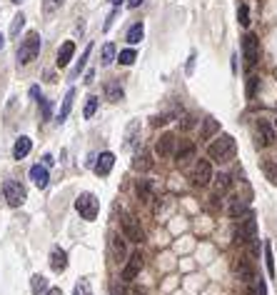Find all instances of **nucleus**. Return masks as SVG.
I'll return each instance as SVG.
<instances>
[{
	"instance_id": "f257e3e1",
	"label": "nucleus",
	"mask_w": 277,
	"mask_h": 295,
	"mask_svg": "<svg viewBox=\"0 0 277 295\" xmlns=\"http://www.w3.org/2000/svg\"><path fill=\"white\" fill-rule=\"evenodd\" d=\"M232 153H235V138L232 135H217L208 148V155L217 163H227L232 158Z\"/></svg>"
},
{
	"instance_id": "f03ea898",
	"label": "nucleus",
	"mask_w": 277,
	"mask_h": 295,
	"mask_svg": "<svg viewBox=\"0 0 277 295\" xmlns=\"http://www.w3.org/2000/svg\"><path fill=\"white\" fill-rule=\"evenodd\" d=\"M37 55H40V35L33 30V33H28V38L18 48V63L20 65H30Z\"/></svg>"
},
{
	"instance_id": "7ed1b4c3",
	"label": "nucleus",
	"mask_w": 277,
	"mask_h": 295,
	"mask_svg": "<svg viewBox=\"0 0 277 295\" xmlns=\"http://www.w3.org/2000/svg\"><path fill=\"white\" fill-rule=\"evenodd\" d=\"M75 210L80 213L83 220H95L98 213H100V200L93 193H80L75 200Z\"/></svg>"
},
{
	"instance_id": "20e7f679",
	"label": "nucleus",
	"mask_w": 277,
	"mask_h": 295,
	"mask_svg": "<svg viewBox=\"0 0 277 295\" xmlns=\"http://www.w3.org/2000/svg\"><path fill=\"white\" fill-rule=\"evenodd\" d=\"M120 225H123V233H125L128 240H133V243H142V240H145V233H142V228H140V223H138L135 215H130V213L123 210Z\"/></svg>"
},
{
	"instance_id": "39448f33",
	"label": "nucleus",
	"mask_w": 277,
	"mask_h": 295,
	"mask_svg": "<svg viewBox=\"0 0 277 295\" xmlns=\"http://www.w3.org/2000/svg\"><path fill=\"white\" fill-rule=\"evenodd\" d=\"M3 195H5L8 205H13V208H20V205L25 203V198H28L25 188L20 185L18 180H5V183H3Z\"/></svg>"
},
{
	"instance_id": "423d86ee",
	"label": "nucleus",
	"mask_w": 277,
	"mask_h": 295,
	"mask_svg": "<svg viewBox=\"0 0 277 295\" xmlns=\"http://www.w3.org/2000/svg\"><path fill=\"white\" fill-rule=\"evenodd\" d=\"M242 55H245L247 68L257 65V60H260V40H257V35L247 33L245 38H242Z\"/></svg>"
},
{
	"instance_id": "0eeeda50",
	"label": "nucleus",
	"mask_w": 277,
	"mask_h": 295,
	"mask_svg": "<svg viewBox=\"0 0 277 295\" xmlns=\"http://www.w3.org/2000/svg\"><path fill=\"white\" fill-rule=\"evenodd\" d=\"M192 183L197 188H205L212 183V165L210 160H197L195 163V173H192Z\"/></svg>"
},
{
	"instance_id": "6e6552de",
	"label": "nucleus",
	"mask_w": 277,
	"mask_h": 295,
	"mask_svg": "<svg viewBox=\"0 0 277 295\" xmlns=\"http://www.w3.org/2000/svg\"><path fill=\"white\" fill-rule=\"evenodd\" d=\"M140 270H142V255H140V253H133V255L128 258L125 268H123V280H125V283L135 280V278L140 275Z\"/></svg>"
},
{
	"instance_id": "1a4fd4ad",
	"label": "nucleus",
	"mask_w": 277,
	"mask_h": 295,
	"mask_svg": "<svg viewBox=\"0 0 277 295\" xmlns=\"http://www.w3.org/2000/svg\"><path fill=\"white\" fill-rule=\"evenodd\" d=\"M275 125L270 123V120H257V130H255V135H257V145H272L275 143Z\"/></svg>"
},
{
	"instance_id": "9d476101",
	"label": "nucleus",
	"mask_w": 277,
	"mask_h": 295,
	"mask_svg": "<svg viewBox=\"0 0 277 295\" xmlns=\"http://www.w3.org/2000/svg\"><path fill=\"white\" fill-rule=\"evenodd\" d=\"M175 135L173 133H163L160 135V140H157V145H155V153L160 155V158H170L173 153H175Z\"/></svg>"
},
{
	"instance_id": "9b49d317",
	"label": "nucleus",
	"mask_w": 277,
	"mask_h": 295,
	"mask_svg": "<svg viewBox=\"0 0 277 295\" xmlns=\"http://www.w3.org/2000/svg\"><path fill=\"white\" fill-rule=\"evenodd\" d=\"M112 165H115V155L110 153V150H105V153H100L98 155V163H95V175H100V178H105V175H110V170H112Z\"/></svg>"
},
{
	"instance_id": "f8f14e48",
	"label": "nucleus",
	"mask_w": 277,
	"mask_h": 295,
	"mask_svg": "<svg viewBox=\"0 0 277 295\" xmlns=\"http://www.w3.org/2000/svg\"><path fill=\"white\" fill-rule=\"evenodd\" d=\"M50 268L55 273H65L68 270V253L63 248H58V245L50 250Z\"/></svg>"
},
{
	"instance_id": "ddd939ff",
	"label": "nucleus",
	"mask_w": 277,
	"mask_h": 295,
	"mask_svg": "<svg viewBox=\"0 0 277 295\" xmlns=\"http://www.w3.org/2000/svg\"><path fill=\"white\" fill-rule=\"evenodd\" d=\"M30 180L35 183L37 188H48V183H50V173L45 165H33L30 168Z\"/></svg>"
},
{
	"instance_id": "4468645a",
	"label": "nucleus",
	"mask_w": 277,
	"mask_h": 295,
	"mask_svg": "<svg viewBox=\"0 0 277 295\" xmlns=\"http://www.w3.org/2000/svg\"><path fill=\"white\" fill-rule=\"evenodd\" d=\"M72 55H75V43H72V40H65V43L60 45V50H58L55 65H58V68H68V63L72 60Z\"/></svg>"
},
{
	"instance_id": "2eb2a0df",
	"label": "nucleus",
	"mask_w": 277,
	"mask_h": 295,
	"mask_svg": "<svg viewBox=\"0 0 277 295\" xmlns=\"http://www.w3.org/2000/svg\"><path fill=\"white\" fill-rule=\"evenodd\" d=\"M227 213H230V218H242L250 213V203L245 198H232L227 205Z\"/></svg>"
},
{
	"instance_id": "dca6fc26",
	"label": "nucleus",
	"mask_w": 277,
	"mask_h": 295,
	"mask_svg": "<svg viewBox=\"0 0 277 295\" xmlns=\"http://www.w3.org/2000/svg\"><path fill=\"white\" fill-rule=\"evenodd\" d=\"M110 245H112V258H115V263H125V258H128L125 238H120V235H112Z\"/></svg>"
},
{
	"instance_id": "f3484780",
	"label": "nucleus",
	"mask_w": 277,
	"mask_h": 295,
	"mask_svg": "<svg viewBox=\"0 0 277 295\" xmlns=\"http://www.w3.org/2000/svg\"><path fill=\"white\" fill-rule=\"evenodd\" d=\"M232 270H235L237 278L245 280V283H252V280H255V278H252V265H250V260H245V258H240V260L232 265Z\"/></svg>"
},
{
	"instance_id": "a211bd4d",
	"label": "nucleus",
	"mask_w": 277,
	"mask_h": 295,
	"mask_svg": "<svg viewBox=\"0 0 277 295\" xmlns=\"http://www.w3.org/2000/svg\"><path fill=\"white\" fill-rule=\"evenodd\" d=\"M30 148H33V140H30L28 135H20V138L15 140V145H13V158H15V160H23V158L30 153Z\"/></svg>"
},
{
	"instance_id": "6ab92c4d",
	"label": "nucleus",
	"mask_w": 277,
	"mask_h": 295,
	"mask_svg": "<svg viewBox=\"0 0 277 295\" xmlns=\"http://www.w3.org/2000/svg\"><path fill=\"white\" fill-rule=\"evenodd\" d=\"M150 168H152V158H150V153H147V150L135 153V158H133V170H138V173H147Z\"/></svg>"
},
{
	"instance_id": "aec40b11",
	"label": "nucleus",
	"mask_w": 277,
	"mask_h": 295,
	"mask_svg": "<svg viewBox=\"0 0 277 295\" xmlns=\"http://www.w3.org/2000/svg\"><path fill=\"white\" fill-rule=\"evenodd\" d=\"M105 98H107L110 103H120V100L125 98L123 85H120V83H105Z\"/></svg>"
},
{
	"instance_id": "412c9836",
	"label": "nucleus",
	"mask_w": 277,
	"mask_h": 295,
	"mask_svg": "<svg viewBox=\"0 0 277 295\" xmlns=\"http://www.w3.org/2000/svg\"><path fill=\"white\" fill-rule=\"evenodd\" d=\"M212 185H215V193H217V195H222V193H227V190H230V185H232V178H230L227 173L212 175Z\"/></svg>"
},
{
	"instance_id": "4be33fe9",
	"label": "nucleus",
	"mask_w": 277,
	"mask_h": 295,
	"mask_svg": "<svg viewBox=\"0 0 277 295\" xmlns=\"http://www.w3.org/2000/svg\"><path fill=\"white\" fill-rule=\"evenodd\" d=\"M175 158H177V163L182 165V163H187V160H192L195 158V143H182L180 148H177V153H175Z\"/></svg>"
},
{
	"instance_id": "5701e85b",
	"label": "nucleus",
	"mask_w": 277,
	"mask_h": 295,
	"mask_svg": "<svg viewBox=\"0 0 277 295\" xmlns=\"http://www.w3.org/2000/svg\"><path fill=\"white\" fill-rule=\"evenodd\" d=\"M220 133V123L215 120V118H205L203 120V130H200V138L203 140H210L212 135H217Z\"/></svg>"
},
{
	"instance_id": "b1692460",
	"label": "nucleus",
	"mask_w": 277,
	"mask_h": 295,
	"mask_svg": "<svg viewBox=\"0 0 277 295\" xmlns=\"http://www.w3.org/2000/svg\"><path fill=\"white\" fill-rule=\"evenodd\" d=\"M72 100H75V88H70V90L65 93V98H63V108H60V113H58V120H60V123L68 120L70 110H72Z\"/></svg>"
},
{
	"instance_id": "393cba45",
	"label": "nucleus",
	"mask_w": 277,
	"mask_h": 295,
	"mask_svg": "<svg viewBox=\"0 0 277 295\" xmlns=\"http://www.w3.org/2000/svg\"><path fill=\"white\" fill-rule=\"evenodd\" d=\"M115 43H105L103 45V50H100V65L103 68H107V65H112V60H115Z\"/></svg>"
},
{
	"instance_id": "a878e982",
	"label": "nucleus",
	"mask_w": 277,
	"mask_h": 295,
	"mask_svg": "<svg viewBox=\"0 0 277 295\" xmlns=\"http://www.w3.org/2000/svg\"><path fill=\"white\" fill-rule=\"evenodd\" d=\"M142 35H145V28H142V23H135L130 30H128V35H125V40L130 43V45H138L140 40H142Z\"/></svg>"
},
{
	"instance_id": "bb28decb",
	"label": "nucleus",
	"mask_w": 277,
	"mask_h": 295,
	"mask_svg": "<svg viewBox=\"0 0 277 295\" xmlns=\"http://www.w3.org/2000/svg\"><path fill=\"white\" fill-rule=\"evenodd\" d=\"M138 195L142 203H150L152 200V185H150V180H138V185H135Z\"/></svg>"
},
{
	"instance_id": "cd10ccee",
	"label": "nucleus",
	"mask_w": 277,
	"mask_h": 295,
	"mask_svg": "<svg viewBox=\"0 0 277 295\" xmlns=\"http://www.w3.org/2000/svg\"><path fill=\"white\" fill-rule=\"evenodd\" d=\"M30 285H33V295L48 293V280H45L43 275H33V278H30Z\"/></svg>"
},
{
	"instance_id": "c85d7f7f",
	"label": "nucleus",
	"mask_w": 277,
	"mask_h": 295,
	"mask_svg": "<svg viewBox=\"0 0 277 295\" xmlns=\"http://www.w3.org/2000/svg\"><path fill=\"white\" fill-rule=\"evenodd\" d=\"M98 105H100V100H98L95 95H88V103H85V110H83V118H85V120H90V118L98 113Z\"/></svg>"
},
{
	"instance_id": "c756f323",
	"label": "nucleus",
	"mask_w": 277,
	"mask_h": 295,
	"mask_svg": "<svg viewBox=\"0 0 277 295\" xmlns=\"http://www.w3.org/2000/svg\"><path fill=\"white\" fill-rule=\"evenodd\" d=\"M90 53H93V43H90V45L85 48V53H83V58H80V60H77V65L72 68V73H70V75H72V78H77V75H80V73L85 70V63H88V58H90Z\"/></svg>"
},
{
	"instance_id": "7c9ffc66",
	"label": "nucleus",
	"mask_w": 277,
	"mask_h": 295,
	"mask_svg": "<svg viewBox=\"0 0 277 295\" xmlns=\"http://www.w3.org/2000/svg\"><path fill=\"white\" fill-rule=\"evenodd\" d=\"M245 295H267L265 280H262V278H255V280L250 283V288H247V293H245Z\"/></svg>"
},
{
	"instance_id": "2f4dec72",
	"label": "nucleus",
	"mask_w": 277,
	"mask_h": 295,
	"mask_svg": "<svg viewBox=\"0 0 277 295\" xmlns=\"http://www.w3.org/2000/svg\"><path fill=\"white\" fill-rule=\"evenodd\" d=\"M63 3H65V0H43V15H53V13H58Z\"/></svg>"
},
{
	"instance_id": "473e14b6",
	"label": "nucleus",
	"mask_w": 277,
	"mask_h": 295,
	"mask_svg": "<svg viewBox=\"0 0 277 295\" xmlns=\"http://www.w3.org/2000/svg\"><path fill=\"white\" fill-rule=\"evenodd\" d=\"M117 60H120V65H133V63L138 60V53H135L133 48H128V50H120Z\"/></svg>"
},
{
	"instance_id": "72a5a7b5",
	"label": "nucleus",
	"mask_w": 277,
	"mask_h": 295,
	"mask_svg": "<svg viewBox=\"0 0 277 295\" xmlns=\"http://www.w3.org/2000/svg\"><path fill=\"white\" fill-rule=\"evenodd\" d=\"M265 265H267L270 278H275V260H272V248H270V243H265Z\"/></svg>"
},
{
	"instance_id": "f704fd0d",
	"label": "nucleus",
	"mask_w": 277,
	"mask_h": 295,
	"mask_svg": "<svg viewBox=\"0 0 277 295\" xmlns=\"http://www.w3.org/2000/svg\"><path fill=\"white\" fill-rule=\"evenodd\" d=\"M237 20H240V25H242V28H247V25H250V8H247L245 3H242L240 8H237Z\"/></svg>"
},
{
	"instance_id": "c9c22d12",
	"label": "nucleus",
	"mask_w": 277,
	"mask_h": 295,
	"mask_svg": "<svg viewBox=\"0 0 277 295\" xmlns=\"http://www.w3.org/2000/svg\"><path fill=\"white\" fill-rule=\"evenodd\" d=\"M72 295H93V288H90V280H80L75 285V290H72Z\"/></svg>"
},
{
	"instance_id": "e433bc0d",
	"label": "nucleus",
	"mask_w": 277,
	"mask_h": 295,
	"mask_svg": "<svg viewBox=\"0 0 277 295\" xmlns=\"http://www.w3.org/2000/svg\"><path fill=\"white\" fill-rule=\"evenodd\" d=\"M25 25V15L23 13H18L15 18H13V25H10V35L13 38H18V33H20V28Z\"/></svg>"
},
{
	"instance_id": "4c0bfd02",
	"label": "nucleus",
	"mask_w": 277,
	"mask_h": 295,
	"mask_svg": "<svg viewBox=\"0 0 277 295\" xmlns=\"http://www.w3.org/2000/svg\"><path fill=\"white\" fill-rule=\"evenodd\" d=\"M262 173L277 185V163H262Z\"/></svg>"
},
{
	"instance_id": "58836bf2",
	"label": "nucleus",
	"mask_w": 277,
	"mask_h": 295,
	"mask_svg": "<svg viewBox=\"0 0 277 295\" xmlns=\"http://www.w3.org/2000/svg\"><path fill=\"white\" fill-rule=\"evenodd\" d=\"M138 130H140V123L135 120V123H130V128H128V140H125V148H130L133 143H135V135H138Z\"/></svg>"
},
{
	"instance_id": "ea45409f",
	"label": "nucleus",
	"mask_w": 277,
	"mask_h": 295,
	"mask_svg": "<svg viewBox=\"0 0 277 295\" xmlns=\"http://www.w3.org/2000/svg\"><path fill=\"white\" fill-rule=\"evenodd\" d=\"M40 108H43V120H50L53 118V103L45 100V98H40Z\"/></svg>"
},
{
	"instance_id": "a19ab883",
	"label": "nucleus",
	"mask_w": 277,
	"mask_h": 295,
	"mask_svg": "<svg viewBox=\"0 0 277 295\" xmlns=\"http://www.w3.org/2000/svg\"><path fill=\"white\" fill-rule=\"evenodd\" d=\"M257 83H260V78H255V75H250V78H247V98H252V95H255Z\"/></svg>"
},
{
	"instance_id": "79ce46f5",
	"label": "nucleus",
	"mask_w": 277,
	"mask_h": 295,
	"mask_svg": "<svg viewBox=\"0 0 277 295\" xmlns=\"http://www.w3.org/2000/svg\"><path fill=\"white\" fill-rule=\"evenodd\" d=\"M115 18H117V8L107 15V20H105V30H110V25H112V20H115Z\"/></svg>"
},
{
	"instance_id": "37998d69",
	"label": "nucleus",
	"mask_w": 277,
	"mask_h": 295,
	"mask_svg": "<svg viewBox=\"0 0 277 295\" xmlns=\"http://www.w3.org/2000/svg\"><path fill=\"white\" fill-rule=\"evenodd\" d=\"M185 70H187V75H190V73L195 70V53L190 55V60H187V65H185Z\"/></svg>"
},
{
	"instance_id": "c03bdc74",
	"label": "nucleus",
	"mask_w": 277,
	"mask_h": 295,
	"mask_svg": "<svg viewBox=\"0 0 277 295\" xmlns=\"http://www.w3.org/2000/svg\"><path fill=\"white\" fill-rule=\"evenodd\" d=\"M125 3H128V8H140L142 0H125Z\"/></svg>"
},
{
	"instance_id": "a18cd8bd",
	"label": "nucleus",
	"mask_w": 277,
	"mask_h": 295,
	"mask_svg": "<svg viewBox=\"0 0 277 295\" xmlns=\"http://www.w3.org/2000/svg\"><path fill=\"white\" fill-rule=\"evenodd\" d=\"M192 125H195L192 118H185V120H182V130H187V128H192Z\"/></svg>"
},
{
	"instance_id": "49530a36",
	"label": "nucleus",
	"mask_w": 277,
	"mask_h": 295,
	"mask_svg": "<svg viewBox=\"0 0 277 295\" xmlns=\"http://www.w3.org/2000/svg\"><path fill=\"white\" fill-rule=\"evenodd\" d=\"M53 163H55V160H53V155H43V165H45V168H50Z\"/></svg>"
},
{
	"instance_id": "de8ad7c7",
	"label": "nucleus",
	"mask_w": 277,
	"mask_h": 295,
	"mask_svg": "<svg viewBox=\"0 0 277 295\" xmlns=\"http://www.w3.org/2000/svg\"><path fill=\"white\" fill-rule=\"evenodd\" d=\"M30 98H40V88H37V85L30 88Z\"/></svg>"
},
{
	"instance_id": "09e8293b",
	"label": "nucleus",
	"mask_w": 277,
	"mask_h": 295,
	"mask_svg": "<svg viewBox=\"0 0 277 295\" xmlns=\"http://www.w3.org/2000/svg\"><path fill=\"white\" fill-rule=\"evenodd\" d=\"M45 295H63V290H60V288H48Z\"/></svg>"
},
{
	"instance_id": "8fccbe9b",
	"label": "nucleus",
	"mask_w": 277,
	"mask_h": 295,
	"mask_svg": "<svg viewBox=\"0 0 277 295\" xmlns=\"http://www.w3.org/2000/svg\"><path fill=\"white\" fill-rule=\"evenodd\" d=\"M93 78H95V73H93V70H90V73H85V83H88V85L93 83Z\"/></svg>"
},
{
	"instance_id": "3c124183",
	"label": "nucleus",
	"mask_w": 277,
	"mask_h": 295,
	"mask_svg": "<svg viewBox=\"0 0 277 295\" xmlns=\"http://www.w3.org/2000/svg\"><path fill=\"white\" fill-rule=\"evenodd\" d=\"M110 3H112V5L117 8V5H120V3H123V0H110Z\"/></svg>"
},
{
	"instance_id": "603ef678",
	"label": "nucleus",
	"mask_w": 277,
	"mask_h": 295,
	"mask_svg": "<svg viewBox=\"0 0 277 295\" xmlns=\"http://www.w3.org/2000/svg\"><path fill=\"white\" fill-rule=\"evenodd\" d=\"M0 48H3V35H0Z\"/></svg>"
},
{
	"instance_id": "864d4df0",
	"label": "nucleus",
	"mask_w": 277,
	"mask_h": 295,
	"mask_svg": "<svg viewBox=\"0 0 277 295\" xmlns=\"http://www.w3.org/2000/svg\"><path fill=\"white\" fill-rule=\"evenodd\" d=\"M275 130H277V118H275Z\"/></svg>"
},
{
	"instance_id": "5fc2aeb1",
	"label": "nucleus",
	"mask_w": 277,
	"mask_h": 295,
	"mask_svg": "<svg viewBox=\"0 0 277 295\" xmlns=\"http://www.w3.org/2000/svg\"><path fill=\"white\" fill-rule=\"evenodd\" d=\"M13 3H20V0H13Z\"/></svg>"
}]
</instances>
